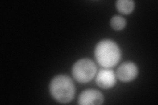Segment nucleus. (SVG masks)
Returning a JSON list of instances; mask_svg holds the SVG:
<instances>
[{
  "instance_id": "nucleus-8",
  "label": "nucleus",
  "mask_w": 158,
  "mask_h": 105,
  "mask_svg": "<svg viewBox=\"0 0 158 105\" xmlns=\"http://www.w3.org/2000/svg\"><path fill=\"white\" fill-rule=\"evenodd\" d=\"M111 26L115 30H121L126 26L125 19L121 16H115L111 20Z\"/></svg>"
},
{
  "instance_id": "nucleus-3",
  "label": "nucleus",
  "mask_w": 158,
  "mask_h": 105,
  "mask_svg": "<svg viewBox=\"0 0 158 105\" xmlns=\"http://www.w3.org/2000/svg\"><path fill=\"white\" fill-rule=\"evenodd\" d=\"M96 66L92 60L82 59L78 61L73 67L72 73L78 82L85 83L89 82L95 76Z\"/></svg>"
},
{
  "instance_id": "nucleus-5",
  "label": "nucleus",
  "mask_w": 158,
  "mask_h": 105,
  "mask_svg": "<svg viewBox=\"0 0 158 105\" xmlns=\"http://www.w3.org/2000/svg\"><path fill=\"white\" fill-rule=\"evenodd\" d=\"M96 82L98 86L104 89L111 88L116 83L114 72L109 68L101 69L97 74Z\"/></svg>"
},
{
  "instance_id": "nucleus-4",
  "label": "nucleus",
  "mask_w": 158,
  "mask_h": 105,
  "mask_svg": "<svg viewBox=\"0 0 158 105\" xmlns=\"http://www.w3.org/2000/svg\"><path fill=\"white\" fill-rule=\"evenodd\" d=\"M116 75L118 79L122 82H131L137 76L138 68L132 62L123 63L118 67Z\"/></svg>"
},
{
  "instance_id": "nucleus-2",
  "label": "nucleus",
  "mask_w": 158,
  "mask_h": 105,
  "mask_svg": "<svg viewBox=\"0 0 158 105\" xmlns=\"http://www.w3.org/2000/svg\"><path fill=\"white\" fill-rule=\"evenodd\" d=\"M52 97L61 103L71 101L75 93V87L72 79L65 75H59L54 78L49 86Z\"/></svg>"
},
{
  "instance_id": "nucleus-6",
  "label": "nucleus",
  "mask_w": 158,
  "mask_h": 105,
  "mask_svg": "<svg viewBox=\"0 0 158 105\" xmlns=\"http://www.w3.org/2000/svg\"><path fill=\"white\" fill-rule=\"evenodd\" d=\"M103 103L102 93L95 89H88L83 91L78 97L80 104H102Z\"/></svg>"
},
{
  "instance_id": "nucleus-1",
  "label": "nucleus",
  "mask_w": 158,
  "mask_h": 105,
  "mask_svg": "<svg viewBox=\"0 0 158 105\" xmlns=\"http://www.w3.org/2000/svg\"><path fill=\"white\" fill-rule=\"evenodd\" d=\"M121 50L113 41L106 39L99 42L96 47L95 57L98 64L105 68L113 67L121 59Z\"/></svg>"
},
{
  "instance_id": "nucleus-7",
  "label": "nucleus",
  "mask_w": 158,
  "mask_h": 105,
  "mask_svg": "<svg viewBox=\"0 0 158 105\" xmlns=\"http://www.w3.org/2000/svg\"><path fill=\"white\" fill-rule=\"evenodd\" d=\"M118 11L123 14H130L135 8V3L130 0H119L116 3Z\"/></svg>"
}]
</instances>
